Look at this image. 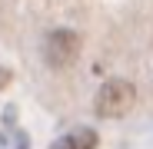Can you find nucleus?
Listing matches in <instances>:
<instances>
[{"mask_svg":"<svg viewBox=\"0 0 153 149\" xmlns=\"http://www.w3.org/2000/svg\"><path fill=\"white\" fill-rule=\"evenodd\" d=\"M43 57H47V63L53 70L70 66L76 57H80V37H76L73 30H53L47 37V43H43Z\"/></svg>","mask_w":153,"mask_h":149,"instance_id":"f03ea898","label":"nucleus"},{"mask_svg":"<svg viewBox=\"0 0 153 149\" xmlns=\"http://www.w3.org/2000/svg\"><path fill=\"white\" fill-rule=\"evenodd\" d=\"M137 103V90L130 80H107L103 86L97 90L93 96V109L97 116H103V119H120L133 109Z\"/></svg>","mask_w":153,"mask_h":149,"instance_id":"f257e3e1","label":"nucleus"},{"mask_svg":"<svg viewBox=\"0 0 153 149\" xmlns=\"http://www.w3.org/2000/svg\"><path fill=\"white\" fill-rule=\"evenodd\" d=\"M50 149H97V133L93 129H73L70 136H63Z\"/></svg>","mask_w":153,"mask_h":149,"instance_id":"7ed1b4c3","label":"nucleus"}]
</instances>
